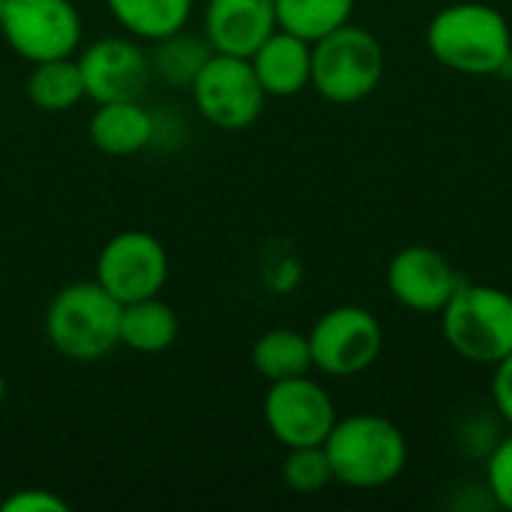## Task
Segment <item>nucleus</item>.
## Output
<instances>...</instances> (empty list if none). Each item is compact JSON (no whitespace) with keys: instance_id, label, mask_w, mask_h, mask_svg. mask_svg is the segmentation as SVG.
Segmentation results:
<instances>
[{"instance_id":"1a4fd4ad","label":"nucleus","mask_w":512,"mask_h":512,"mask_svg":"<svg viewBox=\"0 0 512 512\" xmlns=\"http://www.w3.org/2000/svg\"><path fill=\"white\" fill-rule=\"evenodd\" d=\"M168 249L147 231L114 234L96 258V282L123 306L159 297L168 282Z\"/></svg>"},{"instance_id":"f3484780","label":"nucleus","mask_w":512,"mask_h":512,"mask_svg":"<svg viewBox=\"0 0 512 512\" xmlns=\"http://www.w3.org/2000/svg\"><path fill=\"white\" fill-rule=\"evenodd\" d=\"M111 18L135 39L159 42L186 30L192 0H105Z\"/></svg>"},{"instance_id":"bb28decb","label":"nucleus","mask_w":512,"mask_h":512,"mask_svg":"<svg viewBox=\"0 0 512 512\" xmlns=\"http://www.w3.org/2000/svg\"><path fill=\"white\" fill-rule=\"evenodd\" d=\"M3 6H6V0H0V15H3Z\"/></svg>"},{"instance_id":"393cba45","label":"nucleus","mask_w":512,"mask_h":512,"mask_svg":"<svg viewBox=\"0 0 512 512\" xmlns=\"http://www.w3.org/2000/svg\"><path fill=\"white\" fill-rule=\"evenodd\" d=\"M492 402L495 411L504 417V423L512 429V354H507L492 375Z\"/></svg>"},{"instance_id":"a878e982","label":"nucleus","mask_w":512,"mask_h":512,"mask_svg":"<svg viewBox=\"0 0 512 512\" xmlns=\"http://www.w3.org/2000/svg\"><path fill=\"white\" fill-rule=\"evenodd\" d=\"M3 399H6V381H3V375H0V405H3Z\"/></svg>"},{"instance_id":"423d86ee","label":"nucleus","mask_w":512,"mask_h":512,"mask_svg":"<svg viewBox=\"0 0 512 512\" xmlns=\"http://www.w3.org/2000/svg\"><path fill=\"white\" fill-rule=\"evenodd\" d=\"M189 90L201 117L225 132L249 129L261 117L267 99L249 57L219 51L210 54V60L201 66Z\"/></svg>"},{"instance_id":"f257e3e1","label":"nucleus","mask_w":512,"mask_h":512,"mask_svg":"<svg viewBox=\"0 0 512 512\" xmlns=\"http://www.w3.org/2000/svg\"><path fill=\"white\" fill-rule=\"evenodd\" d=\"M429 54L462 75H501L512 63V27L507 15L480 0L438 9L426 27Z\"/></svg>"},{"instance_id":"4be33fe9","label":"nucleus","mask_w":512,"mask_h":512,"mask_svg":"<svg viewBox=\"0 0 512 512\" xmlns=\"http://www.w3.org/2000/svg\"><path fill=\"white\" fill-rule=\"evenodd\" d=\"M282 480L297 495H315L333 483V468L324 453V444L318 447H291L282 462Z\"/></svg>"},{"instance_id":"2eb2a0df","label":"nucleus","mask_w":512,"mask_h":512,"mask_svg":"<svg viewBox=\"0 0 512 512\" xmlns=\"http://www.w3.org/2000/svg\"><path fill=\"white\" fill-rule=\"evenodd\" d=\"M87 135L105 156H132L153 141L156 120L144 105H138V99L99 102L87 123Z\"/></svg>"},{"instance_id":"dca6fc26","label":"nucleus","mask_w":512,"mask_h":512,"mask_svg":"<svg viewBox=\"0 0 512 512\" xmlns=\"http://www.w3.org/2000/svg\"><path fill=\"white\" fill-rule=\"evenodd\" d=\"M180 333L177 312L159 297H144L120 306V345L135 354H162Z\"/></svg>"},{"instance_id":"b1692460","label":"nucleus","mask_w":512,"mask_h":512,"mask_svg":"<svg viewBox=\"0 0 512 512\" xmlns=\"http://www.w3.org/2000/svg\"><path fill=\"white\" fill-rule=\"evenodd\" d=\"M3 512H66L69 504L48 489H18L9 498H0Z\"/></svg>"},{"instance_id":"7ed1b4c3","label":"nucleus","mask_w":512,"mask_h":512,"mask_svg":"<svg viewBox=\"0 0 512 512\" xmlns=\"http://www.w3.org/2000/svg\"><path fill=\"white\" fill-rule=\"evenodd\" d=\"M45 336L69 360H102L120 345V303L96 279L72 282L51 297Z\"/></svg>"},{"instance_id":"f8f14e48","label":"nucleus","mask_w":512,"mask_h":512,"mask_svg":"<svg viewBox=\"0 0 512 512\" xmlns=\"http://www.w3.org/2000/svg\"><path fill=\"white\" fill-rule=\"evenodd\" d=\"M462 285L453 264L432 246H405L387 264L390 297L420 315H435Z\"/></svg>"},{"instance_id":"9b49d317","label":"nucleus","mask_w":512,"mask_h":512,"mask_svg":"<svg viewBox=\"0 0 512 512\" xmlns=\"http://www.w3.org/2000/svg\"><path fill=\"white\" fill-rule=\"evenodd\" d=\"M78 69L84 78V93L96 105L141 99L153 75L150 54L123 36H105L87 45L78 57Z\"/></svg>"},{"instance_id":"9d476101","label":"nucleus","mask_w":512,"mask_h":512,"mask_svg":"<svg viewBox=\"0 0 512 512\" xmlns=\"http://www.w3.org/2000/svg\"><path fill=\"white\" fill-rule=\"evenodd\" d=\"M336 420L330 393L309 375L273 381L264 396V423L285 450L324 444Z\"/></svg>"},{"instance_id":"5701e85b","label":"nucleus","mask_w":512,"mask_h":512,"mask_svg":"<svg viewBox=\"0 0 512 512\" xmlns=\"http://www.w3.org/2000/svg\"><path fill=\"white\" fill-rule=\"evenodd\" d=\"M486 489L498 507L512 512V432L492 447L486 459Z\"/></svg>"},{"instance_id":"412c9836","label":"nucleus","mask_w":512,"mask_h":512,"mask_svg":"<svg viewBox=\"0 0 512 512\" xmlns=\"http://www.w3.org/2000/svg\"><path fill=\"white\" fill-rule=\"evenodd\" d=\"M213 54V45L186 30L174 33V36H165L156 42V51L150 54V66L159 78H165L168 84L174 87H192L195 75L201 72V66L210 60Z\"/></svg>"},{"instance_id":"0eeeda50","label":"nucleus","mask_w":512,"mask_h":512,"mask_svg":"<svg viewBox=\"0 0 512 512\" xmlns=\"http://www.w3.org/2000/svg\"><path fill=\"white\" fill-rule=\"evenodd\" d=\"M306 336L315 369L330 378H354L372 369L384 348V330L363 306H336L324 312Z\"/></svg>"},{"instance_id":"a211bd4d","label":"nucleus","mask_w":512,"mask_h":512,"mask_svg":"<svg viewBox=\"0 0 512 512\" xmlns=\"http://www.w3.org/2000/svg\"><path fill=\"white\" fill-rule=\"evenodd\" d=\"M24 90H27V99L33 102V108L48 111V114H63L87 96L78 60H72V57L33 63Z\"/></svg>"},{"instance_id":"6e6552de","label":"nucleus","mask_w":512,"mask_h":512,"mask_svg":"<svg viewBox=\"0 0 512 512\" xmlns=\"http://www.w3.org/2000/svg\"><path fill=\"white\" fill-rule=\"evenodd\" d=\"M0 33L6 45L33 66L75 54L81 42V15L69 0H6Z\"/></svg>"},{"instance_id":"4468645a","label":"nucleus","mask_w":512,"mask_h":512,"mask_svg":"<svg viewBox=\"0 0 512 512\" xmlns=\"http://www.w3.org/2000/svg\"><path fill=\"white\" fill-rule=\"evenodd\" d=\"M267 96H297L312 84V42L276 27L249 57Z\"/></svg>"},{"instance_id":"6ab92c4d","label":"nucleus","mask_w":512,"mask_h":512,"mask_svg":"<svg viewBox=\"0 0 512 512\" xmlns=\"http://www.w3.org/2000/svg\"><path fill=\"white\" fill-rule=\"evenodd\" d=\"M252 366L270 384L273 381H288V378L309 375L315 369L312 348H309V336H303L297 330H288V327L267 330L252 345Z\"/></svg>"},{"instance_id":"ddd939ff","label":"nucleus","mask_w":512,"mask_h":512,"mask_svg":"<svg viewBox=\"0 0 512 512\" xmlns=\"http://www.w3.org/2000/svg\"><path fill=\"white\" fill-rule=\"evenodd\" d=\"M276 27V0H207L204 6V36L219 54L252 57Z\"/></svg>"},{"instance_id":"aec40b11","label":"nucleus","mask_w":512,"mask_h":512,"mask_svg":"<svg viewBox=\"0 0 512 512\" xmlns=\"http://www.w3.org/2000/svg\"><path fill=\"white\" fill-rule=\"evenodd\" d=\"M354 0H276V24L306 42H318L348 24Z\"/></svg>"},{"instance_id":"f03ea898","label":"nucleus","mask_w":512,"mask_h":512,"mask_svg":"<svg viewBox=\"0 0 512 512\" xmlns=\"http://www.w3.org/2000/svg\"><path fill=\"white\" fill-rule=\"evenodd\" d=\"M333 480L348 489L390 486L408 465V441L402 429L381 414L339 417L324 441Z\"/></svg>"},{"instance_id":"20e7f679","label":"nucleus","mask_w":512,"mask_h":512,"mask_svg":"<svg viewBox=\"0 0 512 512\" xmlns=\"http://www.w3.org/2000/svg\"><path fill=\"white\" fill-rule=\"evenodd\" d=\"M438 315L447 345L462 360L498 366L507 354H512L510 291L462 282Z\"/></svg>"},{"instance_id":"39448f33","label":"nucleus","mask_w":512,"mask_h":512,"mask_svg":"<svg viewBox=\"0 0 512 512\" xmlns=\"http://www.w3.org/2000/svg\"><path fill=\"white\" fill-rule=\"evenodd\" d=\"M384 78V48L360 24H342L312 42V87L333 105L363 102Z\"/></svg>"}]
</instances>
